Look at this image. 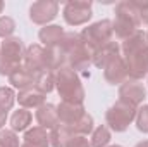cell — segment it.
I'll return each instance as SVG.
<instances>
[{
	"label": "cell",
	"instance_id": "cell-1",
	"mask_svg": "<svg viewBox=\"0 0 148 147\" xmlns=\"http://www.w3.org/2000/svg\"><path fill=\"white\" fill-rule=\"evenodd\" d=\"M121 55L126 62L127 78L141 80L148 74V42L143 31H136L121 43Z\"/></svg>",
	"mask_w": 148,
	"mask_h": 147
},
{
	"label": "cell",
	"instance_id": "cell-2",
	"mask_svg": "<svg viewBox=\"0 0 148 147\" xmlns=\"http://www.w3.org/2000/svg\"><path fill=\"white\" fill-rule=\"evenodd\" d=\"M64 66H69L76 73L86 71L93 64V52L81 40L79 33H66L62 42L59 43Z\"/></svg>",
	"mask_w": 148,
	"mask_h": 147
},
{
	"label": "cell",
	"instance_id": "cell-3",
	"mask_svg": "<svg viewBox=\"0 0 148 147\" xmlns=\"http://www.w3.org/2000/svg\"><path fill=\"white\" fill-rule=\"evenodd\" d=\"M57 116H59V125L66 126L73 135H91L93 132V116L88 114L83 104H69V102H60L57 106Z\"/></svg>",
	"mask_w": 148,
	"mask_h": 147
},
{
	"label": "cell",
	"instance_id": "cell-4",
	"mask_svg": "<svg viewBox=\"0 0 148 147\" xmlns=\"http://www.w3.org/2000/svg\"><path fill=\"white\" fill-rule=\"evenodd\" d=\"M55 88L62 99V102L69 104H83L84 102V87L79 78V73H76L69 66H62L55 71Z\"/></svg>",
	"mask_w": 148,
	"mask_h": 147
},
{
	"label": "cell",
	"instance_id": "cell-5",
	"mask_svg": "<svg viewBox=\"0 0 148 147\" xmlns=\"http://www.w3.org/2000/svg\"><path fill=\"white\" fill-rule=\"evenodd\" d=\"M140 16L134 2H119L115 5V17L112 21V30L115 37L121 40H126L140 28Z\"/></svg>",
	"mask_w": 148,
	"mask_h": 147
},
{
	"label": "cell",
	"instance_id": "cell-6",
	"mask_svg": "<svg viewBox=\"0 0 148 147\" xmlns=\"http://www.w3.org/2000/svg\"><path fill=\"white\" fill-rule=\"evenodd\" d=\"M24 43L17 37L7 38L0 43V74L9 76L17 68L23 66L24 57Z\"/></svg>",
	"mask_w": 148,
	"mask_h": 147
},
{
	"label": "cell",
	"instance_id": "cell-7",
	"mask_svg": "<svg viewBox=\"0 0 148 147\" xmlns=\"http://www.w3.org/2000/svg\"><path fill=\"white\" fill-rule=\"evenodd\" d=\"M136 111L138 107L126 104L122 101H117L114 106L109 107V111L105 112V121L109 130L115 132V133H122L129 128V125L134 121L136 118Z\"/></svg>",
	"mask_w": 148,
	"mask_h": 147
},
{
	"label": "cell",
	"instance_id": "cell-8",
	"mask_svg": "<svg viewBox=\"0 0 148 147\" xmlns=\"http://www.w3.org/2000/svg\"><path fill=\"white\" fill-rule=\"evenodd\" d=\"M112 35H114V30H112L110 19H102V21H97L93 24H88L79 33L81 40L86 43V47L91 52H95L97 49H100L105 43L112 42Z\"/></svg>",
	"mask_w": 148,
	"mask_h": 147
},
{
	"label": "cell",
	"instance_id": "cell-9",
	"mask_svg": "<svg viewBox=\"0 0 148 147\" xmlns=\"http://www.w3.org/2000/svg\"><path fill=\"white\" fill-rule=\"evenodd\" d=\"M64 21L69 26H83L93 16V3L88 0H71L66 2L62 10Z\"/></svg>",
	"mask_w": 148,
	"mask_h": 147
},
{
	"label": "cell",
	"instance_id": "cell-10",
	"mask_svg": "<svg viewBox=\"0 0 148 147\" xmlns=\"http://www.w3.org/2000/svg\"><path fill=\"white\" fill-rule=\"evenodd\" d=\"M145 99H147V88L140 80L127 78L124 83L119 85V101L140 107L145 102Z\"/></svg>",
	"mask_w": 148,
	"mask_h": 147
},
{
	"label": "cell",
	"instance_id": "cell-11",
	"mask_svg": "<svg viewBox=\"0 0 148 147\" xmlns=\"http://www.w3.org/2000/svg\"><path fill=\"white\" fill-rule=\"evenodd\" d=\"M59 14V3L53 0H38L29 7V19L38 26L50 24Z\"/></svg>",
	"mask_w": 148,
	"mask_h": 147
},
{
	"label": "cell",
	"instance_id": "cell-12",
	"mask_svg": "<svg viewBox=\"0 0 148 147\" xmlns=\"http://www.w3.org/2000/svg\"><path fill=\"white\" fill-rule=\"evenodd\" d=\"M23 66L29 69L31 73H41L47 71V55H45V47L40 43H33L26 47L24 57H23Z\"/></svg>",
	"mask_w": 148,
	"mask_h": 147
},
{
	"label": "cell",
	"instance_id": "cell-13",
	"mask_svg": "<svg viewBox=\"0 0 148 147\" xmlns=\"http://www.w3.org/2000/svg\"><path fill=\"white\" fill-rule=\"evenodd\" d=\"M103 76L110 85H121L127 80V69H126V62L122 55L114 57L103 66Z\"/></svg>",
	"mask_w": 148,
	"mask_h": 147
},
{
	"label": "cell",
	"instance_id": "cell-14",
	"mask_svg": "<svg viewBox=\"0 0 148 147\" xmlns=\"http://www.w3.org/2000/svg\"><path fill=\"white\" fill-rule=\"evenodd\" d=\"M45 97H47V94L38 90L36 87H31V88L21 90L16 95V101L19 102V106L23 109H38L40 106L45 104Z\"/></svg>",
	"mask_w": 148,
	"mask_h": 147
},
{
	"label": "cell",
	"instance_id": "cell-15",
	"mask_svg": "<svg viewBox=\"0 0 148 147\" xmlns=\"http://www.w3.org/2000/svg\"><path fill=\"white\" fill-rule=\"evenodd\" d=\"M38 126L45 128V130H52L59 125V116H57V106L45 102L43 106H40L35 112Z\"/></svg>",
	"mask_w": 148,
	"mask_h": 147
},
{
	"label": "cell",
	"instance_id": "cell-16",
	"mask_svg": "<svg viewBox=\"0 0 148 147\" xmlns=\"http://www.w3.org/2000/svg\"><path fill=\"white\" fill-rule=\"evenodd\" d=\"M9 78V83L12 88H17L19 92L21 90H26V88H31L36 85V73H31L29 69H26L24 66L17 68L12 74L7 76Z\"/></svg>",
	"mask_w": 148,
	"mask_h": 147
},
{
	"label": "cell",
	"instance_id": "cell-17",
	"mask_svg": "<svg viewBox=\"0 0 148 147\" xmlns=\"http://www.w3.org/2000/svg\"><path fill=\"white\" fill-rule=\"evenodd\" d=\"M117 55H121V45L117 42H109L93 52V66L103 69V66Z\"/></svg>",
	"mask_w": 148,
	"mask_h": 147
},
{
	"label": "cell",
	"instance_id": "cell-18",
	"mask_svg": "<svg viewBox=\"0 0 148 147\" xmlns=\"http://www.w3.org/2000/svg\"><path fill=\"white\" fill-rule=\"evenodd\" d=\"M66 35V31L59 26V24H47L40 30L38 38L43 43V47H55L62 42V38Z\"/></svg>",
	"mask_w": 148,
	"mask_h": 147
},
{
	"label": "cell",
	"instance_id": "cell-19",
	"mask_svg": "<svg viewBox=\"0 0 148 147\" xmlns=\"http://www.w3.org/2000/svg\"><path fill=\"white\" fill-rule=\"evenodd\" d=\"M24 144L33 147H48L50 146V135L41 126H31L24 132Z\"/></svg>",
	"mask_w": 148,
	"mask_h": 147
},
{
	"label": "cell",
	"instance_id": "cell-20",
	"mask_svg": "<svg viewBox=\"0 0 148 147\" xmlns=\"http://www.w3.org/2000/svg\"><path fill=\"white\" fill-rule=\"evenodd\" d=\"M31 121H33V114L28 109H17L12 112L9 123H10V130L14 132H26L28 128H31Z\"/></svg>",
	"mask_w": 148,
	"mask_h": 147
},
{
	"label": "cell",
	"instance_id": "cell-21",
	"mask_svg": "<svg viewBox=\"0 0 148 147\" xmlns=\"http://www.w3.org/2000/svg\"><path fill=\"white\" fill-rule=\"evenodd\" d=\"M112 139V133L107 125H100L97 128H93L91 132V139H90V146L91 147H109Z\"/></svg>",
	"mask_w": 148,
	"mask_h": 147
},
{
	"label": "cell",
	"instance_id": "cell-22",
	"mask_svg": "<svg viewBox=\"0 0 148 147\" xmlns=\"http://www.w3.org/2000/svg\"><path fill=\"white\" fill-rule=\"evenodd\" d=\"M48 135H50V146L52 147H66L69 139L73 137V133L62 125H57L55 128H52L48 132Z\"/></svg>",
	"mask_w": 148,
	"mask_h": 147
},
{
	"label": "cell",
	"instance_id": "cell-23",
	"mask_svg": "<svg viewBox=\"0 0 148 147\" xmlns=\"http://www.w3.org/2000/svg\"><path fill=\"white\" fill-rule=\"evenodd\" d=\"M36 87L38 90H41L43 94H50L55 88V73L53 71H41L36 73Z\"/></svg>",
	"mask_w": 148,
	"mask_h": 147
},
{
	"label": "cell",
	"instance_id": "cell-24",
	"mask_svg": "<svg viewBox=\"0 0 148 147\" xmlns=\"http://www.w3.org/2000/svg\"><path fill=\"white\" fill-rule=\"evenodd\" d=\"M16 104V92L12 87H0V109L9 111Z\"/></svg>",
	"mask_w": 148,
	"mask_h": 147
},
{
	"label": "cell",
	"instance_id": "cell-25",
	"mask_svg": "<svg viewBox=\"0 0 148 147\" xmlns=\"http://www.w3.org/2000/svg\"><path fill=\"white\" fill-rule=\"evenodd\" d=\"M16 31V21L10 16H0V38H12Z\"/></svg>",
	"mask_w": 148,
	"mask_h": 147
},
{
	"label": "cell",
	"instance_id": "cell-26",
	"mask_svg": "<svg viewBox=\"0 0 148 147\" xmlns=\"http://www.w3.org/2000/svg\"><path fill=\"white\" fill-rule=\"evenodd\" d=\"M134 121H136V128L141 133H148V106L147 104H141L138 107Z\"/></svg>",
	"mask_w": 148,
	"mask_h": 147
},
{
	"label": "cell",
	"instance_id": "cell-27",
	"mask_svg": "<svg viewBox=\"0 0 148 147\" xmlns=\"http://www.w3.org/2000/svg\"><path fill=\"white\" fill-rule=\"evenodd\" d=\"M0 146L2 147H21L19 137L14 130H0Z\"/></svg>",
	"mask_w": 148,
	"mask_h": 147
},
{
	"label": "cell",
	"instance_id": "cell-28",
	"mask_svg": "<svg viewBox=\"0 0 148 147\" xmlns=\"http://www.w3.org/2000/svg\"><path fill=\"white\" fill-rule=\"evenodd\" d=\"M66 147H91V146H90V142H88L86 137H83V135H73Z\"/></svg>",
	"mask_w": 148,
	"mask_h": 147
},
{
	"label": "cell",
	"instance_id": "cell-29",
	"mask_svg": "<svg viewBox=\"0 0 148 147\" xmlns=\"http://www.w3.org/2000/svg\"><path fill=\"white\" fill-rule=\"evenodd\" d=\"M136 9H138V16H140V23L148 24V2L141 3V2H134Z\"/></svg>",
	"mask_w": 148,
	"mask_h": 147
},
{
	"label": "cell",
	"instance_id": "cell-30",
	"mask_svg": "<svg viewBox=\"0 0 148 147\" xmlns=\"http://www.w3.org/2000/svg\"><path fill=\"white\" fill-rule=\"evenodd\" d=\"M5 123H7V111H2V109H0V130H3Z\"/></svg>",
	"mask_w": 148,
	"mask_h": 147
},
{
	"label": "cell",
	"instance_id": "cell-31",
	"mask_svg": "<svg viewBox=\"0 0 148 147\" xmlns=\"http://www.w3.org/2000/svg\"><path fill=\"white\" fill-rule=\"evenodd\" d=\"M134 147H148V140H141V142H138Z\"/></svg>",
	"mask_w": 148,
	"mask_h": 147
},
{
	"label": "cell",
	"instance_id": "cell-32",
	"mask_svg": "<svg viewBox=\"0 0 148 147\" xmlns=\"http://www.w3.org/2000/svg\"><path fill=\"white\" fill-rule=\"evenodd\" d=\"M2 10H3V2L0 0V14H2Z\"/></svg>",
	"mask_w": 148,
	"mask_h": 147
},
{
	"label": "cell",
	"instance_id": "cell-33",
	"mask_svg": "<svg viewBox=\"0 0 148 147\" xmlns=\"http://www.w3.org/2000/svg\"><path fill=\"white\" fill-rule=\"evenodd\" d=\"M21 147H33V146H28V144H23Z\"/></svg>",
	"mask_w": 148,
	"mask_h": 147
},
{
	"label": "cell",
	"instance_id": "cell-34",
	"mask_svg": "<svg viewBox=\"0 0 148 147\" xmlns=\"http://www.w3.org/2000/svg\"><path fill=\"white\" fill-rule=\"evenodd\" d=\"M109 147H122V146H117V144H115V146H109Z\"/></svg>",
	"mask_w": 148,
	"mask_h": 147
},
{
	"label": "cell",
	"instance_id": "cell-35",
	"mask_svg": "<svg viewBox=\"0 0 148 147\" xmlns=\"http://www.w3.org/2000/svg\"><path fill=\"white\" fill-rule=\"evenodd\" d=\"M145 37H147V42H148V31H147V33H145Z\"/></svg>",
	"mask_w": 148,
	"mask_h": 147
},
{
	"label": "cell",
	"instance_id": "cell-36",
	"mask_svg": "<svg viewBox=\"0 0 148 147\" xmlns=\"http://www.w3.org/2000/svg\"><path fill=\"white\" fill-rule=\"evenodd\" d=\"M0 147H2V146H0Z\"/></svg>",
	"mask_w": 148,
	"mask_h": 147
}]
</instances>
